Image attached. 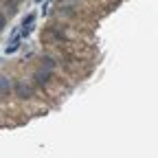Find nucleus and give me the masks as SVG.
<instances>
[{"instance_id":"nucleus-1","label":"nucleus","mask_w":158,"mask_h":158,"mask_svg":"<svg viewBox=\"0 0 158 158\" xmlns=\"http://www.w3.org/2000/svg\"><path fill=\"white\" fill-rule=\"evenodd\" d=\"M51 70H44V68H40V70H35V75H33V86L35 88H44L48 81H51Z\"/></svg>"},{"instance_id":"nucleus-2","label":"nucleus","mask_w":158,"mask_h":158,"mask_svg":"<svg viewBox=\"0 0 158 158\" xmlns=\"http://www.w3.org/2000/svg\"><path fill=\"white\" fill-rule=\"evenodd\" d=\"M13 92L20 97V99H31L33 97V86L24 84V81H15L13 84Z\"/></svg>"},{"instance_id":"nucleus-3","label":"nucleus","mask_w":158,"mask_h":158,"mask_svg":"<svg viewBox=\"0 0 158 158\" xmlns=\"http://www.w3.org/2000/svg\"><path fill=\"white\" fill-rule=\"evenodd\" d=\"M11 92H13V81L9 77L0 75V97H9Z\"/></svg>"},{"instance_id":"nucleus-4","label":"nucleus","mask_w":158,"mask_h":158,"mask_svg":"<svg viewBox=\"0 0 158 158\" xmlns=\"http://www.w3.org/2000/svg\"><path fill=\"white\" fill-rule=\"evenodd\" d=\"M33 20H35L33 13H29V15L22 20V24H20V27H22V29H20V35H22V37H27V35L33 31Z\"/></svg>"},{"instance_id":"nucleus-5","label":"nucleus","mask_w":158,"mask_h":158,"mask_svg":"<svg viewBox=\"0 0 158 158\" xmlns=\"http://www.w3.org/2000/svg\"><path fill=\"white\" fill-rule=\"evenodd\" d=\"M20 42H22V35H15V37H11V42L7 44V55H11V53H15L18 48H20Z\"/></svg>"},{"instance_id":"nucleus-6","label":"nucleus","mask_w":158,"mask_h":158,"mask_svg":"<svg viewBox=\"0 0 158 158\" xmlns=\"http://www.w3.org/2000/svg\"><path fill=\"white\" fill-rule=\"evenodd\" d=\"M42 68L53 73V68H55V62H53V57H42Z\"/></svg>"},{"instance_id":"nucleus-7","label":"nucleus","mask_w":158,"mask_h":158,"mask_svg":"<svg viewBox=\"0 0 158 158\" xmlns=\"http://www.w3.org/2000/svg\"><path fill=\"white\" fill-rule=\"evenodd\" d=\"M5 22H7V20H5V15H2V13H0V29H2V27H5Z\"/></svg>"}]
</instances>
